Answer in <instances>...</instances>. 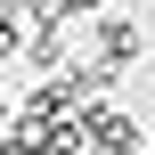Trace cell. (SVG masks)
I'll list each match as a JSON object with an SVG mask.
<instances>
[{
  "label": "cell",
  "instance_id": "obj_3",
  "mask_svg": "<svg viewBox=\"0 0 155 155\" xmlns=\"http://www.w3.org/2000/svg\"><path fill=\"white\" fill-rule=\"evenodd\" d=\"M0 131H8V106H0Z\"/></svg>",
  "mask_w": 155,
  "mask_h": 155
},
{
  "label": "cell",
  "instance_id": "obj_1",
  "mask_svg": "<svg viewBox=\"0 0 155 155\" xmlns=\"http://www.w3.org/2000/svg\"><path fill=\"white\" fill-rule=\"evenodd\" d=\"M98 49H106V74H114V65H139V25H123V16L98 25Z\"/></svg>",
  "mask_w": 155,
  "mask_h": 155
},
{
  "label": "cell",
  "instance_id": "obj_2",
  "mask_svg": "<svg viewBox=\"0 0 155 155\" xmlns=\"http://www.w3.org/2000/svg\"><path fill=\"white\" fill-rule=\"evenodd\" d=\"M16 57V16H0V65Z\"/></svg>",
  "mask_w": 155,
  "mask_h": 155
}]
</instances>
